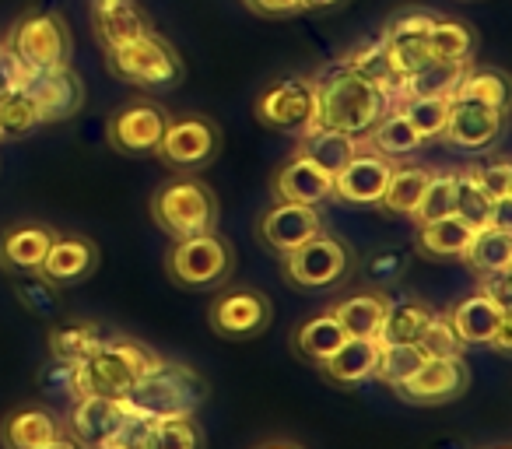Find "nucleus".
<instances>
[{"label": "nucleus", "mask_w": 512, "mask_h": 449, "mask_svg": "<svg viewBox=\"0 0 512 449\" xmlns=\"http://www.w3.org/2000/svg\"><path fill=\"white\" fill-rule=\"evenodd\" d=\"M313 81H316V113L309 127H330L355 137V141H365V134L393 109V99L383 88L358 78L344 64L327 67Z\"/></svg>", "instance_id": "1"}, {"label": "nucleus", "mask_w": 512, "mask_h": 449, "mask_svg": "<svg viewBox=\"0 0 512 449\" xmlns=\"http://www.w3.org/2000/svg\"><path fill=\"white\" fill-rule=\"evenodd\" d=\"M158 355L130 337H102L78 365H71V390L74 397H113L120 400Z\"/></svg>", "instance_id": "2"}, {"label": "nucleus", "mask_w": 512, "mask_h": 449, "mask_svg": "<svg viewBox=\"0 0 512 449\" xmlns=\"http://www.w3.org/2000/svg\"><path fill=\"white\" fill-rule=\"evenodd\" d=\"M207 400V383L190 365L169 362L158 355V362L120 397L123 411L134 418L162 421L176 414H197V407Z\"/></svg>", "instance_id": "3"}, {"label": "nucleus", "mask_w": 512, "mask_h": 449, "mask_svg": "<svg viewBox=\"0 0 512 449\" xmlns=\"http://www.w3.org/2000/svg\"><path fill=\"white\" fill-rule=\"evenodd\" d=\"M148 214L158 229L172 239H190L200 232H218L221 204L214 190L193 172L162 183L148 200Z\"/></svg>", "instance_id": "4"}, {"label": "nucleus", "mask_w": 512, "mask_h": 449, "mask_svg": "<svg viewBox=\"0 0 512 449\" xmlns=\"http://www.w3.org/2000/svg\"><path fill=\"white\" fill-rule=\"evenodd\" d=\"M4 50L22 64V71H50L71 64V29L57 11H29L8 29Z\"/></svg>", "instance_id": "5"}, {"label": "nucleus", "mask_w": 512, "mask_h": 449, "mask_svg": "<svg viewBox=\"0 0 512 449\" xmlns=\"http://www.w3.org/2000/svg\"><path fill=\"white\" fill-rule=\"evenodd\" d=\"M106 67L113 78L127 81L137 88H169L183 78V60L176 46L155 29L120 50H106Z\"/></svg>", "instance_id": "6"}, {"label": "nucleus", "mask_w": 512, "mask_h": 449, "mask_svg": "<svg viewBox=\"0 0 512 449\" xmlns=\"http://www.w3.org/2000/svg\"><path fill=\"white\" fill-rule=\"evenodd\" d=\"M232 246L218 232H200L190 239H176L165 257V274L179 288H211L232 274Z\"/></svg>", "instance_id": "7"}, {"label": "nucleus", "mask_w": 512, "mask_h": 449, "mask_svg": "<svg viewBox=\"0 0 512 449\" xmlns=\"http://www.w3.org/2000/svg\"><path fill=\"white\" fill-rule=\"evenodd\" d=\"M221 127L211 116H169L155 155L176 172H200L218 158Z\"/></svg>", "instance_id": "8"}, {"label": "nucleus", "mask_w": 512, "mask_h": 449, "mask_svg": "<svg viewBox=\"0 0 512 449\" xmlns=\"http://www.w3.org/2000/svg\"><path fill=\"white\" fill-rule=\"evenodd\" d=\"M316 113V81L302 78V74H285V78H274L271 85L260 92L256 99V120L281 134H295L313 123Z\"/></svg>", "instance_id": "9"}, {"label": "nucleus", "mask_w": 512, "mask_h": 449, "mask_svg": "<svg viewBox=\"0 0 512 449\" xmlns=\"http://www.w3.org/2000/svg\"><path fill=\"white\" fill-rule=\"evenodd\" d=\"M165 127H169V109L162 102L151 99H134L127 106H120L106 123V141L113 151L130 158L155 155L158 141H162Z\"/></svg>", "instance_id": "10"}, {"label": "nucleus", "mask_w": 512, "mask_h": 449, "mask_svg": "<svg viewBox=\"0 0 512 449\" xmlns=\"http://www.w3.org/2000/svg\"><path fill=\"white\" fill-rule=\"evenodd\" d=\"M351 271V250L341 239L327 236H313L309 243H302L299 250L285 253V278L295 288H330L341 278H348Z\"/></svg>", "instance_id": "11"}, {"label": "nucleus", "mask_w": 512, "mask_h": 449, "mask_svg": "<svg viewBox=\"0 0 512 449\" xmlns=\"http://www.w3.org/2000/svg\"><path fill=\"white\" fill-rule=\"evenodd\" d=\"M274 320L271 299L256 288H225L207 309V327L225 341L260 337Z\"/></svg>", "instance_id": "12"}, {"label": "nucleus", "mask_w": 512, "mask_h": 449, "mask_svg": "<svg viewBox=\"0 0 512 449\" xmlns=\"http://www.w3.org/2000/svg\"><path fill=\"white\" fill-rule=\"evenodd\" d=\"M470 386V369L463 362V355L456 358H425L418 372L411 379H404L400 386H393L404 404L414 407H435V404H449V400L463 397Z\"/></svg>", "instance_id": "13"}, {"label": "nucleus", "mask_w": 512, "mask_h": 449, "mask_svg": "<svg viewBox=\"0 0 512 449\" xmlns=\"http://www.w3.org/2000/svg\"><path fill=\"white\" fill-rule=\"evenodd\" d=\"M18 88L32 95V102L43 113V123H60L71 120L85 106V81L78 78L71 64L50 67V71H22Z\"/></svg>", "instance_id": "14"}, {"label": "nucleus", "mask_w": 512, "mask_h": 449, "mask_svg": "<svg viewBox=\"0 0 512 449\" xmlns=\"http://www.w3.org/2000/svg\"><path fill=\"white\" fill-rule=\"evenodd\" d=\"M505 130V113L495 106H484L477 99H463L453 95L449 99L446 127H442V141L463 151H488L498 144Z\"/></svg>", "instance_id": "15"}, {"label": "nucleus", "mask_w": 512, "mask_h": 449, "mask_svg": "<svg viewBox=\"0 0 512 449\" xmlns=\"http://www.w3.org/2000/svg\"><path fill=\"white\" fill-rule=\"evenodd\" d=\"M435 25V15L428 8H404L400 15H393L383 25L379 39L386 46V57H390L393 71L400 78L421 71L428 64V29Z\"/></svg>", "instance_id": "16"}, {"label": "nucleus", "mask_w": 512, "mask_h": 449, "mask_svg": "<svg viewBox=\"0 0 512 449\" xmlns=\"http://www.w3.org/2000/svg\"><path fill=\"white\" fill-rule=\"evenodd\" d=\"M320 232H323L320 207L292 204V200H274V207L260 218V225H256L260 243L271 253H278V257L299 250L302 243H309V239L320 236Z\"/></svg>", "instance_id": "17"}, {"label": "nucleus", "mask_w": 512, "mask_h": 449, "mask_svg": "<svg viewBox=\"0 0 512 449\" xmlns=\"http://www.w3.org/2000/svg\"><path fill=\"white\" fill-rule=\"evenodd\" d=\"M130 414L113 397H74V407L67 414L64 432L85 449H99L120 439Z\"/></svg>", "instance_id": "18"}, {"label": "nucleus", "mask_w": 512, "mask_h": 449, "mask_svg": "<svg viewBox=\"0 0 512 449\" xmlns=\"http://www.w3.org/2000/svg\"><path fill=\"white\" fill-rule=\"evenodd\" d=\"M393 165H397V162L376 155V151L362 144V148H358V155L351 158V162L334 176V197L337 200H348V204L379 207Z\"/></svg>", "instance_id": "19"}, {"label": "nucleus", "mask_w": 512, "mask_h": 449, "mask_svg": "<svg viewBox=\"0 0 512 449\" xmlns=\"http://www.w3.org/2000/svg\"><path fill=\"white\" fill-rule=\"evenodd\" d=\"M274 200H292V204L320 207L323 200H334V176L313 162V158L295 151L271 179Z\"/></svg>", "instance_id": "20"}, {"label": "nucleus", "mask_w": 512, "mask_h": 449, "mask_svg": "<svg viewBox=\"0 0 512 449\" xmlns=\"http://www.w3.org/2000/svg\"><path fill=\"white\" fill-rule=\"evenodd\" d=\"M99 267V246L85 236H53L50 250H46L43 264H39V278L53 288L78 285Z\"/></svg>", "instance_id": "21"}, {"label": "nucleus", "mask_w": 512, "mask_h": 449, "mask_svg": "<svg viewBox=\"0 0 512 449\" xmlns=\"http://www.w3.org/2000/svg\"><path fill=\"white\" fill-rule=\"evenodd\" d=\"M92 29L102 50H120V46L148 36L151 22L137 0H92Z\"/></svg>", "instance_id": "22"}, {"label": "nucleus", "mask_w": 512, "mask_h": 449, "mask_svg": "<svg viewBox=\"0 0 512 449\" xmlns=\"http://www.w3.org/2000/svg\"><path fill=\"white\" fill-rule=\"evenodd\" d=\"M57 232L39 221H18L0 236V267L8 274H36Z\"/></svg>", "instance_id": "23"}, {"label": "nucleus", "mask_w": 512, "mask_h": 449, "mask_svg": "<svg viewBox=\"0 0 512 449\" xmlns=\"http://www.w3.org/2000/svg\"><path fill=\"white\" fill-rule=\"evenodd\" d=\"M376 362H379V341H372V337H348V341L320 365V372L334 386L355 390V386L369 383V379L376 376Z\"/></svg>", "instance_id": "24"}, {"label": "nucleus", "mask_w": 512, "mask_h": 449, "mask_svg": "<svg viewBox=\"0 0 512 449\" xmlns=\"http://www.w3.org/2000/svg\"><path fill=\"white\" fill-rule=\"evenodd\" d=\"M64 432V421L46 407H18L0 421V442L4 449H36Z\"/></svg>", "instance_id": "25"}, {"label": "nucleus", "mask_w": 512, "mask_h": 449, "mask_svg": "<svg viewBox=\"0 0 512 449\" xmlns=\"http://www.w3.org/2000/svg\"><path fill=\"white\" fill-rule=\"evenodd\" d=\"M463 264L470 267L477 281L498 278V274H512V232L509 229H477L470 239Z\"/></svg>", "instance_id": "26"}, {"label": "nucleus", "mask_w": 512, "mask_h": 449, "mask_svg": "<svg viewBox=\"0 0 512 449\" xmlns=\"http://www.w3.org/2000/svg\"><path fill=\"white\" fill-rule=\"evenodd\" d=\"M386 306H390V295L379 292V288H369V292H355L348 299H337L330 306V313L337 316V323H341L348 337H372L376 341L379 327H383Z\"/></svg>", "instance_id": "27"}, {"label": "nucleus", "mask_w": 512, "mask_h": 449, "mask_svg": "<svg viewBox=\"0 0 512 449\" xmlns=\"http://www.w3.org/2000/svg\"><path fill=\"white\" fill-rule=\"evenodd\" d=\"M505 313H509V309L495 306L481 288H477L474 295H467L463 302H456L453 309H446V316L453 320L456 334H460V341L467 344V348L470 344H484V348H488L491 334H495L498 320H502Z\"/></svg>", "instance_id": "28"}, {"label": "nucleus", "mask_w": 512, "mask_h": 449, "mask_svg": "<svg viewBox=\"0 0 512 449\" xmlns=\"http://www.w3.org/2000/svg\"><path fill=\"white\" fill-rule=\"evenodd\" d=\"M344 341H348V334H344V327L337 323V316L327 309V313H316V316H309L306 323H299V330L292 334V351L302 362L320 369Z\"/></svg>", "instance_id": "29"}, {"label": "nucleus", "mask_w": 512, "mask_h": 449, "mask_svg": "<svg viewBox=\"0 0 512 449\" xmlns=\"http://www.w3.org/2000/svg\"><path fill=\"white\" fill-rule=\"evenodd\" d=\"M358 148H362V141H355V137L341 134V130H330V127H306L299 134V144H295L299 155L313 158L330 176H337V172L358 155Z\"/></svg>", "instance_id": "30"}, {"label": "nucleus", "mask_w": 512, "mask_h": 449, "mask_svg": "<svg viewBox=\"0 0 512 449\" xmlns=\"http://www.w3.org/2000/svg\"><path fill=\"white\" fill-rule=\"evenodd\" d=\"M477 229H470L467 221H460L456 214L439 221H428V225H418V236H414V246H418L421 257L432 260H460L467 253L470 239H474Z\"/></svg>", "instance_id": "31"}, {"label": "nucleus", "mask_w": 512, "mask_h": 449, "mask_svg": "<svg viewBox=\"0 0 512 449\" xmlns=\"http://www.w3.org/2000/svg\"><path fill=\"white\" fill-rule=\"evenodd\" d=\"M365 148H372L376 155L390 158V162H400V158H411L418 155L421 148H425V141H421V134L411 127V120H407L404 113H400L397 106L390 109V113L383 116V120L376 123V127L365 134Z\"/></svg>", "instance_id": "32"}, {"label": "nucleus", "mask_w": 512, "mask_h": 449, "mask_svg": "<svg viewBox=\"0 0 512 449\" xmlns=\"http://www.w3.org/2000/svg\"><path fill=\"white\" fill-rule=\"evenodd\" d=\"M470 67H474V60H463V64H449V60H428L421 71L407 74V78L400 81V99H425V95L453 99L456 85H460L463 74H467Z\"/></svg>", "instance_id": "33"}, {"label": "nucleus", "mask_w": 512, "mask_h": 449, "mask_svg": "<svg viewBox=\"0 0 512 449\" xmlns=\"http://www.w3.org/2000/svg\"><path fill=\"white\" fill-rule=\"evenodd\" d=\"M432 316H435V309L421 299H390L376 341L379 344H414Z\"/></svg>", "instance_id": "34"}, {"label": "nucleus", "mask_w": 512, "mask_h": 449, "mask_svg": "<svg viewBox=\"0 0 512 449\" xmlns=\"http://www.w3.org/2000/svg\"><path fill=\"white\" fill-rule=\"evenodd\" d=\"M348 71H355L358 78H365V81H372L376 88H383L386 95L393 99V106H397V99H400V74L393 71V64H390V57H386V46H383V39H372V43H362L358 50H351L348 57L341 60Z\"/></svg>", "instance_id": "35"}, {"label": "nucleus", "mask_w": 512, "mask_h": 449, "mask_svg": "<svg viewBox=\"0 0 512 449\" xmlns=\"http://www.w3.org/2000/svg\"><path fill=\"white\" fill-rule=\"evenodd\" d=\"M474 53H477V36L467 22L435 15V25L428 29V57L463 64V60H474Z\"/></svg>", "instance_id": "36"}, {"label": "nucleus", "mask_w": 512, "mask_h": 449, "mask_svg": "<svg viewBox=\"0 0 512 449\" xmlns=\"http://www.w3.org/2000/svg\"><path fill=\"white\" fill-rule=\"evenodd\" d=\"M428 176H432V172L421 169V165H393L379 207H383L386 214H397V218H411L421 193H425V186H428Z\"/></svg>", "instance_id": "37"}, {"label": "nucleus", "mask_w": 512, "mask_h": 449, "mask_svg": "<svg viewBox=\"0 0 512 449\" xmlns=\"http://www.w3.org/2000/svg\"><path fill=\"white\" fill-rule=\"evenodd\" d=\"M102 341L99 334V323L92 320H67V323H57L50 330V358L57 365H78L95 344Z\"/></svg>", "instance_id": "38"}, {"label": "nucleus", "mask_w": 512, "mask_h": 449, "mask_svg": "<svg viewBox=\"0 0 512 449\" xmlns=\"http://www.w3.org/2000/svg\"><path fill=\"white\" fill-rule=\"evenodd\" d=\"M43 123V113L32 102V95L25 88H11L4 99H0V144L4 141H25L32 137Z\"/></svg>", "instance_id": "39"}, {"label": "nucleus", "mask_w": 512, "mask_h": 449, "mask_svg": "<svg viewBox=\"0 0 512 449\" xmlns=\"http://www.w3.org/2000/svg\"><path fill=\"white\" fill-rule=\"evenodd\" d=\"M456 95L463 99H477L484 106H495L502 113H509V74L498 71V67H470L463 74V81L456 85Z\"/></svg>", "instance_id": "40"}, {"label": "nucleus", "mask_w": 512, "mask_h": 449, "mask_svg": "<svg viewBox=\"0 0 512 449\" xmlns=\"http://www.w3.org/2000/svg\"><path fill=\"white\" fill-rule=\"evenodd\" d=\"M453 214L460 221H467L470 229H488L491 214H495V200L484 193V186L470 176V169L456 172V204Z\"/></svg>", "instance_id": "41"}, {"label": "nucleus", "mask_w": 512, "mask_h": 449, "mask_svg": "<svg viewBox=\"0 0 512 449\" xmlns=\"http://www.w3.org/2000/svg\"><path fill=\"white\" fill-rule=\"evenodd\" d=\"M453 204H456V172H432L418 207H414L411 221L414 225H428V221L449 218Z\"/></svg>", "instance_id": "42"}, {"label": "nucleus", "mask_w": 512, "mask_h": 449, "mask_svg": "<svg viewBox=\"0 0 512 449\" xmlns=\"http://www.w3.org/2000/svg\"><path fill=\"white\" fill-rule=\"evenodd\" d=\"M421 365H425V355H421L418 344H379V362L372 379H379V383H386L393 390L404 379H411Z\"/></svg>", "instance_id": "43"}, {"label": "nucleus", "mask_w": 512, "mask_h": 449, "mask_svg": "<svg viewBox=\"0 0 512 449\" xmlns=\"http://www.w3.org/2000/svg\"><path fill=\"white\" fill-rule=\"evenodd\" d=\"M397 109L411 120V127L421 134V141H439L442 137L446 113H449V99H439V95H425V99H400Z\"/></svg>", "instance_id": "44"}, {"label": "nucleus", "mask_w": 512, "mask_h": 449, "mask_svg": "<svg viewBox=\"0 0 512 449\" xmlns=\"http://www.w3.org/2000/svg\"><path fill=\"white\" fill-rule=\"evenodd\" d=\"M414 344H418L425 358H456V355H463V348H467L446 313H435Z\"/></svg>", "instance_id": "45"}, {"label": "nucleus", "mask_w": 512, "mask_h": 449, "mask_svg": "<svg viewBox=\"0 0 512 449\" xmlns=\"http://www.w3.org/2000/svg\"><path fill=\"white\" fill-rule=\"evenodd\" d=\"M155 435L162 449H204V428L197 414H176V418L155 421Z\"/></svg>", "instance_id": "46"}, {"label": "nucleus", "mask_w": 512, "mask_h": 449, "mask_svg": "<svg viewBox=\"0 0 512 449\" xmlns=\"http://www.w3.org/2000/svg\"><path fill=\"white\" fill-rule=\"evenodd\" d=\"M470 176L484 186L491 200H512V162L509 158H491L484 165H467Z\"/></svg>", "instance_id": "47"}, {"label": "nucleus", "mask_w": 512, "mask_h": 449, "mask_svg": "<svg viewBox=\"0 0 512 449\" xmlns=\"http://www.w3.org/2000/svg\"><path fill=\"white\" fill-rule=\"evenodd\" d=\"M15 288H18V299L32 309V313H50L53 309V285H46L39 274H15Z\"/></svg>", "instance_id": "48"}, {"label": "nucleus", "mask_w": 512, "mask_h": 449, "mask_svg": "<svg viewBox=\"0 0 512 449\" xmlns=\"http://www.w3.org/2000/svg\"><path fill=\"white\" fill-rule=\"evenodd\" d=\"M116 442H120L123 449H162L158 446V435H155V421L134 418V414L127 418V425H123V432Z\"/></svg>", "instance_id": "49"}, {"label": "nucleus", "mask_w": 512, "mask_h": 449, "mask_svg": "<svg viewBox=\"0 0 512 449\" xmlns=\"http://www.w3.org/2000/svg\"><path fill=\"white\" fill-rule=\"evenodd\" d=\"M253 15H264V18H288V15H299V0H242Z\"/></svg>", "instance_id": "50"}, {"label": "nucleus", "mask_w": 512, "mask_h": 449, "mask_svg": "<svg viewBox=\"0 0 512 449\" xmlns=\"http://www.w3.org/2000/svg\"><path fill=\"white\" fill-rule=\"evenodd\" d=\"M18 81H22V64H18L8 50H0V99H4L11 88H18Z\"/></svg>", "instance_id": "51"}, {"label": "nucleus", "mask_w": 512, "mask_h": 449, "mask_svg": "<svg viewBox=\"0 0 512 449\" xmlns=\"http://www.w3.org/2000/svg\"><path fill=\"white\" fill-rule=\"evenodd\" d=\"M488 348H495L498 355H509V351H512V316L509 313L498 320V327H495V334H491Z\"/></svg>", "instance_id": "52"}, {"label": "nucleus", "mask_w": 512, "mask_h": 449, "mask_svg": "<svg viewBox=\"0 0 512 449\" xmlns=\"http://www.w3.org/2000/svg\"><path fill=\"white\" fill-rule=\"evenodd\" d=\"M36 449H85L81 442H74L67 432H60V435H53L50 442H43V446H36Z\"/></svg>", "instance_id": "53"}, {"label": "nucleus", "mask_w": 512, "mask_h": 449, "mask_svg": "<svg viewBox=\"0 0 512 449\" xmlns=\"http://www.w3.org/2000/svg\"><path fill=\"white\" fill-rule=\"evenodd\" d=\"M256 449H306L302 442H295V439H267V442H260Z\"/></svg>", "instance_id": "54"}, {"label": "nucleus", "mask_w": 512, "mask_h": 449, "mask_svg": "<svg viewBox=\"0 0 512 449\" xmlns=\"http://www.w3.org/2000/svg\"><path fill=\"white\" fill-rule=\"evenodd\" d=\"M334 4H341V0H299L302 11H327V8H334Z\"/></svg>", "instance_id": "55"}, {"label": "nucleus", "mask_w": 512, "mask_h": 449, "mask_svg": "<svg viewBox=\"0 0 512 449\" xmlns=\"http://www.w3.org/2000/svg\"><path fill=\"white\" fill-rule=\"evenodd\" d=\"M99 449H123L120 442H109V446H99Z\"/></svg>", "instance_id": "56"}, {"label": "nucleus", "mask_w": 512, "mask_h": 449, "mask_svg": "<svg viewBox=\"0 0 512 449\" xmlns=\"http://www.w3.org/2000/svg\"><path fill=\"white\" fill-rule=\"evenodd\" d=\"M0 50H4V39H0Z\"/></svg>", "instance_id": "57"}, {"label": "nucleus", "mask_w": 512, "mask_h": 449, "mask_svg": "<svg viewBox=\"0 0 512 449\" xmlns=\"http://www.w3.org/2000/svg\"><path fill=\"white\" fill-rule=\"evenodd\" d=\"M498 449H505V446H498Z\"/></svg>", "instance_id": "58"}]
</instances>
